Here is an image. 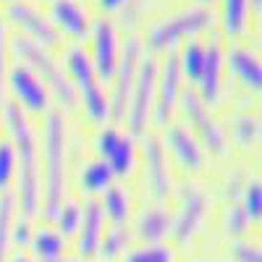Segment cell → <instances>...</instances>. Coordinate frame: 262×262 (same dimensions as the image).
Here are the masks:
<instances>
[{"label": "cell", "instance_id": "obj_1", "mask_svg": "<svg viewBox=\"0 0 262 262\" xmlns=\"http://www.w3.org/2000/svg\"><path fill=\"white\" fill-rule=\"evenodd\" d=\"M3 123L13 139L16 155V176H18V207L21 217L29 221L39 207V160H37V139L34 131L16 102L3 105Z\"/></svg>", "mask_w": 262, "mask_h": 262}, {"label": "cell", "instance_id": "obj_2", "mask_svg": "<svg viewBox=\"0 0 262 262\" xmlns=\"http://www.w3.org/2000/svg\"><path fill=\"white\" fill-rule=\"evenodd\" d=\"M45 200L42 215L55 221L63 205V184H66V131L60 113H45Z\"/></svg>", "mask_w": 262, "mask_h": 262}, {"label": "cell", "instance_id": "obj_3", "mask_svg": "<svg viewBox=\"0 0 262 262\" xmlns=\"http://www.w3.org/2000/svg\"><path fill=\"white\" fill-rule=\"evenodd\" d=\"M11 53L21 60V66H27V69L42 81V84H48L50 90L55 92L58 102L66 105V111H74L76 107V90H74V84L69 79V74H66L60 69V63H55L48 50L37 45V42L27 39V37H16L11 42Z\"/></svg>", "mask_w": 262, "mask_h": 262}, {"label": "cell", "instance_id": "obj_4", "mask_svg": "<svg viewBox=\"0 0 262 262\" xmlns=\"http://www.w3.org/2000/svg\"><path fill=\"white\" fill-rule=\"evenodd\" d=\"M66 66H69V79L74 84L76 95L84 102V113L95 123H105L111 118V107H107V97L100 86V79L92 69V60L81 48H69L66 53Z\"/></svg>", "mask_w": 262, "mask_h": 262}, {"label": "cell", "instance_id": "obj_5", "mask_svg": "<svg viewBox=\"0 0 262 262\" xmlns=\"http://www.w3.org/2000/svg\"><path fill=\"white\" fill-rule=\"evenodd\" d=\"M212 21L215 18L207 8H186L176 16L155 21L147 29V45L152 50H168L173 45H179L184 37H194V34L210 29Z\"/></svg>", "mask_w": 262, "mask_h": 262}, {"label": "cell", "instance_id": "obj_6", "mask_svg": "<svg viewBox=\"0 0 262 262\" xmlns=\"http://www.w3.org/2000/svg\"><path fill=\"white\" fill-rule=\"evenodd\" d=\"M155 81H158V66L152 58H139L137 66V76L134 86H131V97L126 107V121L134 134H142L149 113H152V102H155Z\"/></svg>", "mask_w": 262, "mask_h": 262}, {"label": "cell", "instance_id": "obj_7", "mask_svg": "<svg viewBox=\"0 0 262 262\" xmlns=\"http://www.w3.org/2000/svg\"><path fill=\"white\" fill-rule=\"evenodd\" d=\"M139 58H142L139 39L128 37L123 50H121L116 74H113V81H116L113 84V97L107 100V107H111V118L113 121H126V107H128V97H131V86H134Z\"/></svg>", "mask_w": 262, "mask_h": 262}, {"label": "cell", "instance_id": "obj_8", "mask_svg": "<svg viewBox=\"0 0 262 262\" xmlns=\"http://www.w3.org/2000/svg\"><path fill=\"white\" fill-rule=\"evenodd\" d=\"M8 84H11V92L16 97V105L27 113L42 116L48 113V86L42 84L27 66H13L8 71Z\"/></svg>", "mask_w": 262, "mask_h": 262}, {"label": "cell", "instance_id": "obj_9", "mask_svg": "<svg viewBox=\"0 0 262 262\" xmlns=\"http://www.w3.org/2000/svg\"><path fill=\"white\" fill-rule=\"evenodd\" d=\"M121 50H118V34L116 27L107 18H97L92 27V69L97 79H113L116 66H118Z\"/></svg>", "mask_w": 262, "mask_h": 262}, {"label": "cell", "instance_id": "obj_10", "mask_svg": "<svg viewBox=\"0 0 262 262\" xmlns=\"http://www.w3.org/2000/svg\"><path fill=\"white\" fill-rule=\"evenodd\" d=\"M181 102H184V113L189 116V121H191L194 131L200 134L202 144L210 152H215V155H226V134H223V128L217 126V121L210 116L207 105L196 97V92H184Z\"/></svg>", "mask_w": 262, "mask_h": 262}, {"label": "cell", "instance_id": "obj_11", "mask_svg": "<svg viewBox=\"0 0 262 262\" xmlns=\"http://www.w3.org/2000/svg\"><path fill=\"white\" fill-rule=\"evenodd\" d=\"M100 160L107 163L113 176H128L134 170V139L121 134L118 128H105L97 137Z\"/></svg>", "mask_w": 262, "mask_h": 262}, {"label": "cell", "instance_id": "obj_12", "mask_svg": "<svg viewBox=\"0 0 262 262\" xmlns=\"http://www.w3.org/2000/svg\"><path fill=\"white\" fill-rule=\"evenodd\" d=\"M179 92H181V69H179V58L170 55L163 63V69L158 74V81H155V102H152V111H155L158 126L168 123L173 107H176Z\"/></svg>", "mask_w": 262, "mask_h": 262}, {"label": "cell", "instance_id": "obj_13", "mask_svg": "<svg viewBox=\"0 0 262 262\" xmlns=\"http://www.w3.org/2000/svg\"><path fill=\"white\" fill-rule=\"evenodd\" d=\"M6 16L13 21L18 29H24L29 34L27 39L37 42V45L45 48V45H55L58 42V29L50 24V18L42 16L34 6H29V3H11Z\"/></svg>", "mask_w": 262, "mask_h": 262}, {"label": "cell", "instance_id": "obj_14", "mask_svg": "<svg viewBox=\"0 0 262 262\" xmlns=\"http://www.w3.org/2000/svg\"><path fill=\"white\" fill-rule=\"evenodd\" d=\"M205 217V194L200 191V186L186 184L181 189V210L176 215V223H170V233L179 244H186L189 238L194 236V231L200 228Z\"/></svg>", "mask_w": 262, "mask_h": 262}, {"label": "cell", "instance_id": "obj_15", "mask_svg": "<svg viewBox=\"0 0 262 262\" xmlns=\"http://www.w3.org/2000/svg\"><path fill=\"white\" fill-rule=\"evenodd\" d=\"M165 147L168 152L173 155V160H176L184 170H200L202 163H205V155H202V147L200 142H196L189 131L179 123H173L168 128L165 134Z\"/></svg>", "mask_w": 262, "mask_h": 262}, {"label": "cell", "instance_id": "obj_16", "mask_svg": "<svg viewBox=\"0 0 262 262\" xmlns=\"http://www.w3.org/2000/svg\"><path fill=\"white\" fill-rule=\"evenodd\" d=\"M144 165H147V184L155 194V200H165L170 191V176H168V163L163 144L155 137H144Z\"/></svg>", "mask_w": 262, "mask_h": 262}, {"label": "cell", "instance_id": "obj_17", "mask_svg": "<svg viewBox=\"0 0 262 262\" xmlns=\"http://www.w3.org/2000/svg\"><path fill=\"white\" fill-rule=\"evenodd\" d=\"M102 221H105V215H102L100 202L90 200L81 207V223L76 231V252L81 257H92L97 252L100 236H102Z\"/></svg>", "mask_w": 262, "mask_h": 262}, {"label": "cell", "instance_id": "obj_18", "mask_svg": "<svg viewBox=\"0 0 262 262\" xmlns=\"http://www.w3.org/2000/svg\"><path fill=\"white\" fill-rule=\"evenodd\" d=\"M50 13H53L50 24L55 29L66 32V34H71V37H86L92 29L90 16H86V11L76 3V0H53Z\"/></svg>", "mask_w": 262, "mask_h": 262}, {"label": "cell", "instance_id": "obj_19", "mask_svg": "<svg viewBox=\"0 0 262 262\" xmlns=\"http://www.w3.org/2000/svg\"><path fill=\"white\" fill-rule=\"evenodd\" d=\"M221 71H223V55H221L217 42H212L210 48H205L202 71H200V79H196V86H200V95L196 97L205 105L221 97Z\"/></svg>", "mask_w": 262, "mask_h": 262}, {"label": "cell", "instance_id": "obj_20", "mask_svg": "<svg viewBox=\"0 0 262 262\" xmlns=\"http://www.w3.org/2000/svg\"><path fill=\"white\" fill-rule=\"evenodd\" d=\"M226 60H228V69L233 71V76L242 81L247 90L259 92V86H262V66H259V58L252 50L233 45L228 50V58Z\"/></svg>", "mask_w": 262, "mask_h": 262}, {"label": "cell", "instance_id": "obj_21", "mask_svg": "<svg viewBox=\"0 0 262 262\" xmlns=\"http://www.w3.org/2000/svg\"><path fill=\"white\" fill-rule=\"evenodd\" d=\"M170 231V215L163 207L144 210L137 221V236L144 238L147 244H160V238Z\"/></svg>", "mask_w": 262, "mask_h": 262}, {"label": "cell", "instance_id": "obj_22", "mask_svg": "<svg viewBox=\"0 0 262 262\" xmlns=\"http://www.w3.org/2000/svg\"><path fill=\"white\" fill-rule=\"evenodd\" d=\"M29 244H32V252L39 262H58V259L66 257V242L53 228H39L29 238Z\"/></svg>", "mask_w": 262, "mask_h": 262}, {"label": "cell", "instance_id": "obj_23", "mask_svg": "<svg viewBox=\"0 0 262 262\" xmlns=\"http://www.w3.org/2000/svg\"><path fill=\"white\" fill-rule=\"evenodd\" d=\"M111 186H113V170L107 168L105 160H92L81 168V191L84 194L97 196V194H105Z\"/></svg>", "mask_w": 262, "mask_h": 262}, {"label": "cell", "instance_id": "obj_24", "mask_svg": "<svg viewBox=\"0 0 262 262\" xmlns=\"http://www.w3.org/2000/svg\"><path fill=\"white\" fill-rule=\"evenodd\" d=\"M102 215L111 217L113 226H126V221L131 217V202H128V194L121 186H111L102 194Z\"/></svg>", "mask_w": 262, "mask_h": 262}, {"label": "cell", "instance_id": "obj_25", "mask_svg": "<svg viewBox=\"0 0 262 262\" xmlns=\"http://www.w3.org/2000/svg\"><path fill=\"white\" fill-rule=\"evenodd\" d=\"M13 210L16 200L11 191L0 194V262L8 259V247H11V228H13Z\"/></svg>", "mask_w": 262, "mask_h": 262}, {"label": "cell", "instance_id": "obj_26", "mask_svg": "<svg viewBox=\"0 0 262 262\" xmlns=\"http://www.w3.org/2000/svg\"><path fill=\"white\" fill-rule=\"evenodd\" d=\"M126 244H128V233L123 231V226H113L111 231H105L100 236V244H97V252L102 259L113 262L118 259L123 252H126Z\"/></svg>", "mask_w": 262, "mask_h": 262}, {"label": "cell", "instance_id": "obj_27", "mask_svg": "<svg viewBox=\"0 0 262 262\" xmlns=\"http://www.w3.org/2000/svg\"><path fill=\"white\" fill-rule=\"evenodd\" d=\"M223 3V27L228 34H242L247 29L249 0H221Z\"/></svg>", "mask_w": 262, "mask_h": 262}, {"label": "cell", "instance_id": "obj_28", "mask_svg": "<svg viewBox=\"0 0 262 262\" xmlns=\"http://www.w3.org/2000/svg\"><path fill=\"white\" fill-rule=\"evenodd\" d=\"M121 262H173V249L165 244H144L123 252Z\"/></svg>", "mask_w": 262, "mask_h": 262}, {"label": "cell", "instance_id": "obj_29", "mask_svg": "<svg viewBox=\"0 0 262 262\" xmlns=\"http://www.w3.org/2000/svg\"><path fill=\"white\" fill-rule=\"evenodd\" d=\"M202 60H205V48L200 45V42H189V45L181 50V58H179V69L181 74L196 84V79H200V71H202Z\"/></svg>", "mask_w": 262, "mask_h": 262}, {"label": "cell", "instance_id": "obj_30", "mask_svg": "<svg viewBox=\"0 0 262 262\" xmlns=\"http://www.w3.org/2000/svg\"><path fill=\"white\" fill-rule=\"evenodd\" d=\"M233 137L242 147H257L259 142V121L252 116H236L233 121Z\"/></svg>", "mask_w": 262, "mask_h": 262}, {"label": "cell", "instance_id": "obj_31", "mask_svg": "<svg viewBox=\"0 0 262 262\" xmlns=\"http://www.w3.org/2000/svg\"><path fill=\"white\" fill-rule=\"evenodd\" d=\"M55 223H58L60 236H76L79 223H81V207L76 202H63L58 215H55Z\"/></svg>", "mask_w": 262, "mask_h": 262}, {"label": "cell", "instance_id": "obj_32", "mask_svg": "<svg viewBox=\"0 0 262 262\" xmlns=\"http://www.w3.org/2000/svg\"><path fill=\"white\" fill-rule=\"evenodd\" d=\"M16 176V155L11 142H0V194L8 191L11 181Z\"/></svg>", "mask_w": 262, "mask_h": 262}, {"label": "cell", "instance_id": "obj_33", "mask_svg": "<svg viewBox=\"0 0 262 262\" xmlns=\"http://www.w3.org/2000/svg\"><path fill=\"white\" fill-rule=\"evenodd\" d=\"M242 210L247 215V221L254 223L259 221V210H262V194H259V181H249L244 186V202H242Z\"/></svg>", "mask_w": 262, "mask_h": 262}, {"label": "cell", "instance_id": "obj_34", "mask_svg": "<svg viewBox=\"0 0 262 262\" xmlns=\"http://www.w3.org/2000/svg\"><path fill=\"white\" fill-rule=\"evenodd\" d=\"M247 226H249V221H247L242 205H231L226 210V233L228 236H244Z\"/></svg>", "mask_w": 262, "mask_h": 262}, {"label": "cell", "instance_id": "obj_35", "mask_svg": "<svg viewBox=\"0 0 262 262\" xmlns=\"http://www.w3.org/2000/svg\"><path fill=\"white\" fill-rule=\"evenodd\" d=\"M231 257L236 262H262L259 247H252V244H244V242H233L231 244Z\"/></svg>", "mask_w": 262, "mask_h": 262}, {"label": "cell", "instance_id": "obj_36", "mask_svg": "<svg viewBox=\"0 0 262 262\" xmlns=\"http://www.w3.org/2000/svg\"><path fill=\"white\" fill-rule=\"evenodd\" d=\"M3 81H6V24L0 21V102H3Z\"/></svg>", "mask_w": 262, "mask_h": 262}, {"label": "cell", "instance_id": "obj_37", "mask_svg": "<svg viewBox=\"0 0 262 262\" xmlns=\"http://www.w3.org/2000/svg\"><path fill=\"white\" fill-rule=\"evenodd\" d=\"M11 242H16V244H21V247L29 242V221H24V217H21V221L11 228Z\"/></svg>", "mask_w": 262, "mask_h": 262}, {"label": "cell", "instance_id": "obj_38", "mask_svg": "<svg viewBox=\"0 0 262 262\" xmlns=\"http://www.w3.org/2000/svg\"><path fill=\"white\" fill-rule=\"evenodd\" d=\"M97 6L102 11H121L123 6H128V0H97Z\"/></svg>", "mask_w": 262, "mask_h": 262}, {"label": "cell", "instance_id": "obj_39", "mask_svg": "<svg viewBox=\"0 0 262 262\" xmlns=\"http://www.w3.org/2000/svg\"><path fill=\"white\" fill-rule=\"evenodd\" d=\"M249 6H252V11H254V16L259 18V11H262V0H249Z\"/></svg>", "mask_w": 262, "mask_h": 262}, {"label": "cell", "instance_id": "obj_40", "mask_svg": "<svg viewBox=\"0 0 262 262\" xmlns=\"http://www.w3.org/2000/svg\"><path fill=\"white\" fill-rule=\"evenodd\" d=\"M11 262H34V259H32V257H27V254H21V252H18V254H13V257H11Z\"/></svg>", "mask_w": 262, "mask_h": 262}, {"label": "cell", "instance_id": "obj_41", "mask_svg": "<svg viewBox=\"0 0 262 262\" xmlns=\"http://www.w3.org/2000/svg\"><path fill=\"white\" fill-rule=\"evenodd\" d=\"M58 262H86V259H69V257H63V259H58Z\"/></svg>", "mask_w": 262, "mask_h": 262}, {"label": "cell", "instance_id": "obj_42", "mask_svg": "<svg viewBox=\"0 0 262 262\" xmlns=\"http://www.w3.org/2000/svg\"><path fill=\"white\" fill-rule=\"evenodd\" d=\"M200 3H202V6H207V3H215V0H200Z\"/></svg>", "mask_w": 262, "mask_h": 262}]
</instances>
